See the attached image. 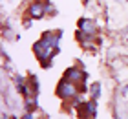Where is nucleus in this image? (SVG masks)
<instances>
[{
    "label": "nucleus",
    "instance_id": "f257e3e1",
    "mask_svg": "<svg viewBox=\"0 0 128 119\" xmlns=\"http://www.w3.org/2000/svg\"><path fill=\"white\" fill-rule=\"evenodd\" d=\"M60 35H62V31H59V33L46 31L42 37H40L38 42L33 46L35 55H37V59L40 61V64H42L44 68H50L51 57L59 51V39H60Z\"/></svg>",
    "mask_w": 128,
    "mask_h": 119
},
{
    "label": "nucleus",
    "instance_id": "1a4fd4ad",
    "mask_svg": "<svg viewBox=\"0 0 128 119\" xmlns=\"http://www.w3.org/2000/svg\"><path fill=\"white\" fill-rule=\"evenodd\" d=\"M20 119H33V114H31V112H26V114L22 115Z\"/></svg>",
    "mask_w": 128,
    "mask_h": 119
},
{
    "label": "nucleus",
    "instance_id": "20e7f679",
    "mask_svg": "<svg viewBox=\"0 0 128 119\" xmlns=\"http://www.w3.org/2000/svg\"><path fill=\"white\" fill-rule=\"evenodd\" d=\"M28 15L31 19H42L46 15V9H44V2L42 0H37V2H31L30 8H28Z\"/></svg>",
    "mask_w": 128,
    "mask_h": 119
},
{
    "label": "nucleus",
    "instance_id": "39448f33",
    "mask_svg": "<svg viewBox=\"0 0 128 119\" xmlns=\"http://www.w3.org/2000/svg\"><path fill=\"white\" fill-rule=\"evenodd\" d=\"M79 29H80L82 33L92 35V37H94V35L97 33V24L92 20V19H80V20H79Z\"/></svg>",
    "mask_w": 128,
    "mask_h": 119
},
{
    "label": "nucleus",
    "instance_id": "6e6552de",
    "mask_svg": "<svg viewBox=\"0 0 128 119\" xmlns=\"http://www.w3.org/2000/svg\"><path fill=\"white\" fill-rule=\"evenodd\" d=\"M44 9H46V15L53 13V6H51V2H44Z\"/></svg>",
    "mask_w": 128,
    "mask_h": 119
},
{
    "label": "nucleus",
    "instance_id": "0eeeda50",
    "mask_svg": "<svg viewBox=\"0 0 128 119\" xmlns=\"http://www.w3.org/2000/svg\"><path fill=\"white\" fill-rule=\"evenodd\" d=\"M90 93H92V99H95V101L101 97V82H95V84L90 88Z\"/></svg>",
    "mask_w": 128,
    "mask_h": 119
},
{
    "label": "nucleus",
    "instance_id": "423d86ee",
    "mask_svg": "<svg viewBox=\"0 0 128 119\" xmlns=\"http://www.w3.org/2000/svg\"><path fill=\"white\" fill-rule=\"evenodd\" d=\"M35 108H37V95H26L24 97V110L33 112Z\"/></svg>",
    "mask_w": 128,
    "mask_h": 119
},
{
    "label": "nucleus",
    "instance_id": "f03ea898",
    "mask_svg": "<svg viewBox=\"0 0 128 119\" xmlns=\"http://www.w3.org/2000/svg\"><path fill=\"white\" fill-rule=\"evenodd\" d=\"M77 93H79L77 84L72 82V81H68V79H60V82L57 84V95H59L60 99H64V101L77 97Z\"/></svg>",
    "mask_w": 128,
    "mask_h": 119
},
{
    "label": "nucleus",
    "instance_id": "7ed1b4c3",
    "mask_svg": "<svg viewBox=\"0 0 128 119\" xmlns=\"http://www.w3.org/2000/svg\"><path fill=\"white\" fill-rule=\"evenodd\" d=\"M86 77H88V73H86L84 70H80L77 66H72V68H68L66 70V73H64V79H68V81H72V82H84L86 81Z\"/></svg>",
    "mask_w": 128,
    "mask_h": 119
},
{
    "label": "nucleus",
    "instance_id": "9d476101",
    "mask_svg": "<svg viewBox=\"0 0 128 119\" xmlns=\"http://www.w3.org/2000/svg\"><path fill=\"white\" fill-rule=\"evenodd\" d=\"M2 119H9V117H8V114H2Z\"/></svg>",
    "mask_w": 128,
    "mask_h": 119
}]
</instances>
